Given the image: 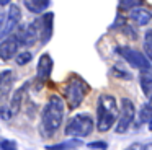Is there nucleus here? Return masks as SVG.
I'll use <instances>...</instances> for the list:
<instances>
[{"mask_svg": "<svg viewBox=\"0 0 152 150\" xmlns=\"http://www.w3.org/2000/svg\"><path fill=\"white\" fill-rule=\"evenodd\" d=\"M64 119V100L59 95H51L48 104L43 109V119H41V130L44 135H53L61 127Z\"/></svg>", "mask_w": 152, "mask_h": 150, "instance_id": "nucleus-1", "label": "nucleus"}, {"mask_svg": "<svg viewBox=\"0 0 152 150\" xmlns=\"http://www.w3.org/2000/svg\"><path fill=\"white\" fill-rule=\"evenodd\" d=\"M118 119V104L115 96L111 95H102L96 104V129L100 132H106Z\"/></svg>", "mask_w": 152, "mask_h": 150, "instance_id": "nucleus-2", "label": "nucleus"}, {"mask_svg": "<svg viewBox=\"0 0 152 150\" xmlns=\"http://www.w3.org/2000/svg\"><path fill=\"white\" fill-rule=\"evenodd\" d=\"M88 90H90V87L80 77H72L67 82L64 95H66V101L70 109H75V108L80 106V103L83 101V98L88 93Z\"/></svg>", "mask_w": 152, "mask_h": 150, "instance_id": "nucleus-3", "label": "nucleus"}, {"mask_svg": "<svg viewBox=\"0 0 152 150\" xmlns=\"http://www.w3.org/2000/svg\"><path fill=\"white\" fill-rule=\"evenodd\" d=\"M93 130V119L88 114H77L67 122L66 126V135L69 137H77V139H83V137L90 135Z\"/></svg>", "mask_w": 152, "mask_h": 150, "instance_id": "nucleus-4", "label": "nucleus"}, {"mask_svg": "<svg viewBox=\"0 0 152 150\" xmlns=\"http://www.w3.org/2000/svg\"><path fill=\"white\" fill-rule=\"evenodd\" d=\"M134 104H132L131 100L128 98H123L121 100V111L118 114V124H116V132L118 134H124L126 130L129 129V126L132 124L134 121Z\"/></svg>", "mask_w": 152, "mask_h": 150, "instance_id": "nucleus-5", "label": "nucleus"}, {"mask_svg": "<svg viewBox=\"0 0 152 150\" xmlns=\"http://www.w3.org/2000/svg\"><path fill=\"white\" fill-rule=\"evenodd\" d=\"M118 51H119V54L128 60L129 65L139 68V70H149V68H151V64H149L147 57H145L142 52L136 51V49H131V47H126V46L119 47Z\"/></svg>", "mask_w": 152, "mask_h": 150, "instance_id": "nucleus-6", "label": "nucleus"}, {"mask_svg": "<svg viewBox=\"0 0 152 150\" xmlns=\"http://www.w3.org/2000/svg\"><path fill=\"white\" fill-rule=\"evenodd\" d=\"M20 46H21V42H20V38L17 34L7 36V39L2 41V44H0V59L2 60H10L12 57L17 55Z\"/></svg>", "mask_w": 152, "mask_h": 150, "instance_id": "nucleus-7", "label": "nucleus"}, {"mask_svg": "<svg viewBox=\"0 0 152 150\" xmlns=\"http://www.w3.org/2000/svg\"><path fill=\"white\" fill-rule=\"evenodd\" d=\"M53 20H54V15L53 13H44L41 18L34 20L36 21V26H38V31H39V41L43 42H48L53 36Z\"/></svg>", "mask_w": 152, "mask_h": 150, "instance_id": "nucleus-8", "label": "nucleus"}, {"mask_svg": "<svg viewBox=\"0 0 152 150\" xmlns=\"http://www.w3.org/2000/svg\"><path fill=\"white\" fill-rule=\"evenodd\" d=\"M21 20V12H20V7L18 5H10L7 12V18H5V28H4V34L8 36L15 28L18 26Z\"/></svg>", "mask_w": 152, "mask_h": 150, "instance_id": "nucleus-9", "label": "nucleus"}, {"mask_svg": "<svg viewBox=\"0 0 152 150\" xmlns=\"http://www.w3.org/2000/svg\"><path fill=\"white\" fill-rule=\"evenodd\" d=\"M53 72V59H51L49 54H43L38 60V68H36V74L39 80H48Z\"/></svg>", "mask_w": 152, "mask_h": 150, "instance_id": "nucleus-10", "label": "nucleus"}, {"mask_svg": "<svg viewBox=\"0 0 152 150\" xmlns=\"http://www.w3.org/2000/svg\"><path fill=\"white\" fill-rule=\"evenodd\" d=\"M129 18H131L136 25L144 26V25H147V23L152 20V13L149 12V10H145V8H139V7H136V8L131 10Z\"/></svg>", "mask_w": 152, "mask_h": 150, "instance_id": "nucleus-11", "label": "nucleus"}, {"mask_svg": "<svg viewBox=\"0 0 152 150\" xmlns=\"http://www.w3.org/2000/svg\"><path fill=\"white\" fill-rule=\"evenodd\" d=\"M12 83H13V74H12V70L0 72V98H4L8 95V91L12 88Z\"/></svg>", "mask_w": 152, "mask_h": 150, "instance_id": "nucleus-12", "label": "nucleus"}, {"mask_svg": "<svg viewBox=\"0 0 152 150\" xmlns=\"http://www.w3.org/2000/svg\"><path fill=\"white\" fill-rule=\"evenodd\" d=\"M25 91H26V87H20L17 91L13 93V96H12V101H10V111L13 116H17L18 113H20L21 109V104H23V95Z\"/></svg>", "mask_w": 152, "mask_h": 150, "instance_id": "nucleus-13", "label": "nucleus"}, {"mask_svg": "<svg viewBox=\"0 0 152 150\" xmlns=\"http://www.w3.org/2000/svg\"><path fill=\"white\" fill-rule=\"evenodd\" d=\"M82 145V140L74 137L70 140H66V142H61V143H56V145H46V150H74L77 147Z\"/></svg>", "mask_w": 152, "mask_h": 150, "instance_id": "nucleus-14", "label": "nucleus"}, {"mask_svg": "<svg viewBox=\"0 0 152 150\" xmlns=\"http://www.w3.org/2000/svg\"><path fill=\"white\" fill-rule=\"evenodd\" d=\"M23 3L31 13H43L49 7V0H23Z\"/></svg>", "mask_w": 152, "mask_h": 150, "instance_id": "nucleus-15", "label": "nucleus"}, {"mask_svg": "<svg viewBox=\"0 0 152 150\" xmlns=\"http://www.w3.org/2000/svg\"><path fill=\"white\" fill-rule=\"evenodd\" d=\"M141 88H142V91H144V95L147 98L152 96V77L149 74L141 75Z\"/></svg>", "mask_w": 152, "mask_h": 150, "instance_id": "nucleus-16", "label": "nucleus"}, {"mask_svg": "<svg viewBox=\"0 0 152 150\" xmlns=\"http://www.w3.org/2000/svg\"><path fill=\"white\" fill-rule=\"evenodd\" d=\"M139 119H141V122H149V121L152 119V96L149 98V101L144 104V108L141 109Z\"/></svg>", "mask_w": 152, "mask_h": 150, "instance_id": "nucleus-17", "label": "nucleus"}, {"mask_svg": "<svg viewBox=\"0 0 152 150\" xmlns=\"http://www.w3.org/2000/svg\"><path fill=\"white\" fill-rule=\"evenodd\" d=\"M144 52L152 62V29H149L144 36Z\"/></svg>", "mask_w": 152, "mask_h": 150, "instance_id": "nucleus-18", "label": "nucleus"}, {"mask_svg": "<svg viewBox=\"0 0 152 150\" xmlns=\"http://www.w3.org/2000/svg\"><path fill=\"white\" fill-rule=\"evenodd\" d=\"M33 59V55H31V52H26V51H23V52H18L17 55H15V60H17V64L18 65H26L28 62Z\"/></svg>", "mask_w": 152, "mask_h": 150, "instance_id": "nucleus-19", "label": "nucleus"}, {"mask_svg": "<svg viewBox=\"0 0 152 150\" xmlns=\"http://www.w3.org/2000/svg\"><path fill=\"white\" fill-rule=\"evenodd\" d=\"M142 3V0H119V8L121 10H132L136 7H139Z\"/></svg>", "mask_w": 152, "mask_h": 150, "instance_id": "nucleus-20", "label": "nucleus"}, {"mask_svg": "<svg viewBox=\"0 0 152 150\" xmlns=\"http://www.w3.org/2000/svg\"><path fill=\"white\" fill-rule=\"evenodd\" d=\"M0 117L4 121H8V119L13 117V114H12V111H10V106H0Z\"/></svg>", "mask_w": 152, "mask_h": 150, "instance_id": "nucleus-21", "label": "nucleus"}, {"mask_svg": "<svg viewBox=\"0 0 152 150\" xmlns=\"http://www.w3.org/2000/svg\"><path fill=\"white\" fill-rule=\"evenodd\" d=\"M0 149L2 150H17V143L10 142V140H4V142L0 143Z\"/></svg>", "mask_w": 152, "mask_h": 150, "instance_id": "nucleus-22", "label": "nucleus"}, {"mask_svg": "<svg viewBox=\"0 0 152 150\" xmlns=\"http://www.w3.org/2000/svg\"><path fill=\"white\" fill-rule=\"evenodd\" d=\"M90 149H106V142H92L88 143Z\"/></svg>", "mask_w": 152, "mask_h": 150, "instance_id": "nucleus-23", "label": "nucleus"}, {"mask_svg": "<svg viewBox=\"0 0 152 150\" xmlns=\"http://www.w3.org/2000/svg\"><path fill=\"white\" fill-rule=\"evenodd\" d=\"M4 28H5V15L0 13V36L4 34Z\"/></svg>", "mask_w": 152, "mask_h": 150, "instance_id": "nucleus-24", "label": "nucleus"}, {"mask_svg": "<svg viewBox=\"0 0 152 150\" xmlns=\"http://www.w3.org/2000/svg\"><path fill=\"white\" fill-rule=\"evenodd\" d=\"M141 149H142V147L139 145V143H132V145H131V147H128L126 150H141Z\"/></svg>", "mask_w": 152, "mask_h": 150, "instance_id": "nucleus-25", "label": "nucleus"}, {"mask_svg": "<svg viewBox=\"0 0 152 150\" xmlns=\"http://www.w3.org/2000/svg\"><path fill=\"white\" fill-rule=\"evenodd\" d=\"M10 2H12V0H0V5H2V7H7V5H10Z\"/></svg>", "mask_w": 152, "mask_h": 150, "instance_id": "nucleus-26", "label": "nucleus"}, {"mask_svg": "<svg viewBox=\"0 0 152 150\" xmlns=\"http://www.w3.org/2000/svg\"><path fill=\"white\" fill-rule=\"evenodd\" d=\"M142 150H152V143H147V145H145Z\"/></svg>", "mask_w": 152, "mask_h": 150, "instance_id": "nucleus-27", "label": "nucleus"}, {"mask_svg": "<svg viewBox=\"0 0 152 150\" xmlns=\"http://www.w3.org/2000/svg\"><path fill=\"white\" fill-rule=\"evenodd\" d=\"M149 129H151V130H152V119H151V121H149Z\"/></svg>", "mask_w": 152, "mask_h": 150, "instance_id": "nucleus-28", "label": "nucleus"}]
</instances>
